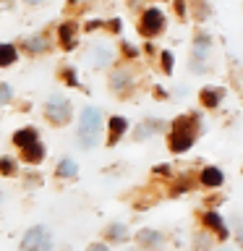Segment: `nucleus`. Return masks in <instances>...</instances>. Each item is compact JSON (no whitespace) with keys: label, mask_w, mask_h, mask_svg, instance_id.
<instances>
[{"label":"nucleus","mask_w":243,"mask_h":251,"mask_svg":"<svg viewBox=\"0 0 243 251\" xmlns=\"http://www.w3.org/2000/svg\"><path fill=\"white\" fill-rule=\"evenodd\" d=\"M34 141H37V131L34 128H24V131H16L13 133V144L16 147H29V144H34Z\"/></svg>","instance_id":"10"},{"label":"nucleus","mask_w":243,"mask_h":251,"mask_svg":"<svg viewBox=\"0 0 243 251\" xmlns=\"http://www.w3.org/2000/svg\"><path fill=\"white\" fill-rule=\"evenodd\" d=\"M26 3H42V0H26Z\"/></svg>","instance_id":"29"},{"label":"nucleus","mask_w":243,"mask_h":251,"mask_svg":"<svg viewBox=\"0 0 243 251\" xmlns=\"http://www.w3.org/2000/svg\"><path fill=\"white\" fill-rule=\"evenodd\" d=\"M60 45L66 50H73L76 45V24H63L60 26Z\"/></svg>","instance_id":"9"},{"label":"nucleus","mask_w":243,"mask_h":251,"mask_svg":"<svg viewBox=\"0 0 243 251\" xmlns=\"http://www.w3.org/2000/svg\"><path fill=\"white\" fill-rule=\"evenodd\" d=\"M139 3V0H128V5H136Z\"/></svg>","instance_id":"28"},{"label":"nucleus","mask_w":243,"mask_h":251,"mask_svg":"<svg viewBox=\"0 0 243 251\" xmlns=\"http://www.w3.org/2000/svg\"><path fill=\"white\" fill-rule=\"evenodd\" d=\"M201 102L207 107H217V102H219V92H201Z\"/></svg>","instance_id":"20"},{"label":"nucleus","mask_w":243,"mask_h":251,"mask_svg":"<svg viewBox=\"0 0 243 251\" xmlns=\"http://www.w3.org/2000/svg\"><path fill=\"white\" fill-rule=\"evenodd\" d=\"M201 183L204 186H222V173L217 168H207L201 173Z\"/></svg>","instance_id":"13"},{"label":"nucleus","mask_w":243,"mask_h":251,"mask_svg":"<svg viewBox=\"0 0 243 251\" xmlns=\"http://www.w3.org/2000/svg\"><path fill=\"white\" fill-rule=\"evenodd\" d=\"M154 131H160V123H157V121H146V123L136 131V139H146V136H152Z\"/></svg>","instance_id":"17"},{"label":"nucleus","mask_w":243,"mask_h":251,"mask_svg":"<svg viewBox=\"0 0 243 251\" xmlns=\"http://www.w3.org/2000/svg\"><path fill=\"white\" fill-rule=\"evenodd\" d=\"M13 170H16V165H13L11 157H0V173H3V176H11Z\"/></svg>","instance_id":"22"},{"label":"nucleus","mask_w":243,"mask_h":251,"mask_svg":"<svg viewBox=\"0 0 243 251\" xmlns=\"http://www.w3.org/2000/svg\"><path fill=\"white\" fill-rule=\"evenodd\" d=\"M99 131H102V115L94 107H84L81 110V121H78V141L84 149L97 147L99 141Z\"/></svg>","instance_id":"1"},{"label":"nucleus","mask_w":243,"mask_h":251,"mask_svg":"<svg viewBox=\"0 0 243 251\" xmlns=\"http://www.w3.org/2000/svg\"><path fill=\"white\" fill-rule=\"evenodd\" d=\"M45 157V149L39 141H34V144H29V147H24V160L26 162H39Z\"/></svg>","instance_id":"12"},{"label":"nucleus","mask_w":243,"mask_h":251,"mask_svg":"<svg viewBox=\"0 0 243 251\" xmlns=\"http://www.w3.org/2000/svg\"><path fill=\"white\" fill-rule=\"evenodd\" d=\"M162 68H165V74L172 71V55L170 52H162Z\"/></svg>","instance_id":"23"},{"label":"nucleus","mask_w":243,"mask_h":251,"mask_svg":"<svg viewBox=\"0 0 243 251\" xmlns=\"http://www.w3.org/2000/svg\"><path fill=\"white\" fill-rule=\"evenodd\" d=\"M139 243H141V246H146V249H152V246L160 243V233H157V230H141L139 233Z\"/></svg>","instance_id":"15"},{"label":"nucleus","mask_w":243,"mask_h":251,"mask_svg":"<svg viewBox=\"0 0 243 251\" xmlns=\"http://www.w3.org/2000/svg\"><path fill=\"white\" fill-rule=\"evenodd\" d=\"M45 115H47V121H52L55 126L68 123V121H71V102H68L66 97H60V94H55V97L47 100Z\"/></svg>","instance_id":"4"},{"label":"nucleus","mask_w":243,"mask_h":251,"mask_svg":"<svg viewBox=\"0 0 243 251\" xmlns=\"http://www.w3.org/2000/svg\"><path fill=\"white\" fill-rule=\"evenodd\" d=\"M139 29H141V34H146V37L160 34V31L165 29V13L160 11V8H146L144 16H141Z\"/></svg>","instance_id":"5"},{"label":"nucleus","mask_w":243,"mask_h":251,"mask_svg":"<svg viewBox=\"0 0 243 251\" xmlns=\"http://www.w3.org/2000/svg\"><path fill=\"white\" fill-rule=\"evenodd\" d=\"M58 176H63V178H76V162L63 160V162L58 165Z\"/></svg>","instance_id":"18"},{"label":"nucleus","mask_w":243,"mask_h":251,"mask_svg":"<svg viewBox=\"0 0 243 251\" xmlns=\"http://www.w3.org/2000/svg\"><path fill=\"white\" fill-rule=\"evenodd\" d=\"M125 126H128V123H125V118H118V115L110 118V139H107V147H115V141L125 133Z\"/></svg>","instance_id":"8"},{"label":"nucleus","mask_w":243,"mask_h":251,"mask_svg":"<svg viewBox=\"0 0 243 251\" xmlns=\"http://www.w3.org/2000/svg\"><path fill=\"white\" fill-rule=\"evenodd\" d=\"M222 251H233V249H222Z\"/></svg>","instance_id":"30"},{"label":"nucleus","mask_w":243,"mask_h":251,"mask_svg":"<svg viewBox=\"0 0 243 251\" xmlns=\"http://www.w3.org/2000/svg\"><path fill=\"white\" fill-rule=\"evenodd\" d=\"M175 11H178V16L186 13V3H183V0H175Z\"/></svg>","instance_id":"25"},{"label":"nucleus","mask_w":243,"mask_h":251,"mask_svg":"<svg viewBox=\"0 0 243 251\" xmlns=\"http://www.w3.org/2000/svg\"><path fill=\"white\" fill-rule=\"evenodd\" d=\"M89 60L94 63V66H107V63H113V50H110L107 45H99V47H94V50L89 52Z\"/></svg>","instance_id":"6"},{"label":"nucleus","mask_w":243,"mask_h":251,"mask_svg":"<svg viewBox=\"0 0 243 251\" xmlns=\"http://www.w3.org/2000/svg\"><path fill=\"white\" fill-rule=\"evenodd\" d=\"M19 251H52V235H50V230L42 227V225L31 227V230L24 235Z\"/></svg>","instance_id":"3"},{"label":"nucleus","mask_w":243,"mask_h":251,"mask_svg":"<svg viewBox=\"0 0 243 251\" xmlns=\"http://www.w3.org/2000/svg\"><path fill=\"white\" fill-rule=\"evenodd\" d=\"M110 84H113L115 92H125L131 86V76L125 74V71H115V74L110 76Z\"/></svg>","instance_id":"11"},{"label":"nucleus","mask_w":243,"mask_h":251,"mask_svg":"<svg viewBox=\"0 0 243 251\" xmlns=\"http://www.w3.org/2000/svg\"><path fill=\"white\" fill-rule=\"evenodd\" d=\"M26 50H29L31 55L45 52V50H47V39H45V37H31L29 42H26Z\"/></svg>","instance_id":"16"},{"label":"nucleus","mask_w":243,"mask_h":251,"mask_svg":"<svg viewBox=\"0 0 243 251\" xmlns=\"http://www.w3.org/2000/svg\"><path fill=\"white\" fill-rule=\"evenodd\" d=\"M63 78H66V81H68L71 86H76V84H78V78H76L73 71H66V74H63Z\"/></svg>","instance_id":"24"},{"label":"nucleus","mask_w":243,"mask_h":251,"mask_svg":"<svg viewBox=\"0 0 243 251\" xmlns=\"http://www.w3.org/2000/svg\"><path fill=\"white\" fill-rule=\"evenodd\" d=\"M16 47L13 45H0V66H11V63H16Z\"/></svg>","instance_id":"14"},{"label":"nucleus","mask_w":243,"mask_h":251,"mask_svg":"<svg viewBox=\"0 0 243 251\" xmlns=\"http://www.w3.org/2000/svg\"><path fill=\"white\" fill-rule=\"evenodd\" d=\"M11 97H13V89H11L8 84H0V107L8 105V102H11Z\"/></svg>","instance_id":"21"},{"label":"nucleus","mask_w":243,"mask_h":251,"mask_svg":"<svg viewBox=\"0 0 243 251\" xmlns=\"http://www.w3.org/2000/svg\"><path fill=\"white\" fill-rule=\"evenodd\" d=\"M204 223H207L209 227H215L219 238H227V235H230V230H227V223L217 215V212H207V215H204Z\"/></svg>","instance_id":"7"},{"label":"nucleus","mask_w":243,"mask_h":251,"mask_svg":"<svg viewBox=\"0 0 243 251\" xmlns=\"http://www.w3.org/2000/svg\"><path fill=\"white\" fill-rule=\"evenodd\" d=\"M194 123H196V115H183L172 123V136H170L172 152H186V149L194 144V139H196Z\"/></svg>","instance_id":"2"},{"label":"nucleus","mask_w":243,"mask_h":251,"mask_svg":"<svg viewBox=\"0 0 243 251\" xmlns=\"http://www.w3.org/2000/svg\"><path fill=\"white\" fill-rule=\"evenodd\" d=\"M107 238L110 241H125V238H128V233H125L123 225H110L107 227Z\"/></svg>","instance_id":"19"},{"label":"nucleus","mask_w":243,"mask_h":251,"mask_svg":"<svg viewBox=\"0 0 243 251\" xmlns=\"http://www.w3.org/2000/svg\"><path fill=\"white\" fill-rule=\"evenodd\" d=\"M89 251H107V246H102V243H92Z\"/></svg>","instance_id":"26"},{"label":"nucleus","mask_w":243,"mask_h":251,"mask_svg":"<svg viewBox=\"0 0 243 251\" xmlns=\"http://www.w3.org/2000/svg\"><path fill=\"white\" fill-rule=\"evenodd\" d=\"M154 170H157V173H162V176H168V173H170V170H168V165H160V168H154Z\"/></svg>","instance_id":"27"}]
</instances>
